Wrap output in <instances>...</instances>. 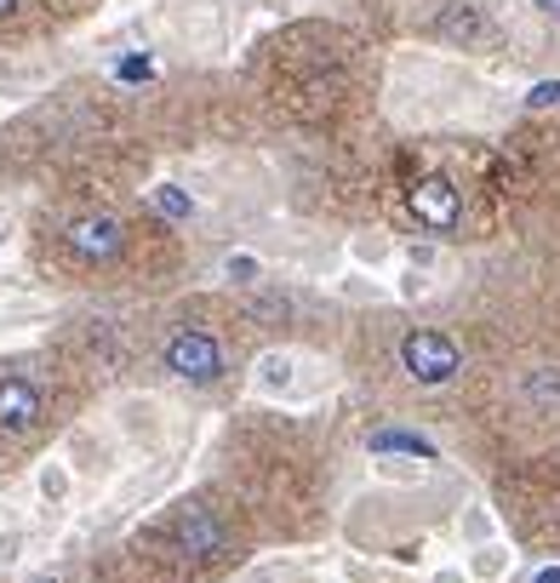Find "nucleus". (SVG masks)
I'll return each mask as SVG.
<instances>
[{"mask_svg":"<svg viewBox=\"0 0 560 583\" xmlns=\"http://www.w3.org/2000/svg\"><path fill=\"white\" fill-rule=\"evenodd\" d=\"M400 366H406L412 384L441 389V384H452V377L464 372V349H457L446 333H435V326H418V333L400 338Z\"/></svg>","mask_w":560,"mask_h":583,"instance_id":"obj_1","label":"nucleus"},{"mask_svg":"<svg viewBox=\"0 0 560 583\" xmlns=\"http://www.w3.org/2000/svg\"><path fill=\"white\" fill-rule=\"evenodd\" d=\"M120 246H126V230H120V218H109V212H92V218L69 223V252H74V258H86V264L120 258Z\"/></svg>","mask_w":560,"mask_h":583,"instance_id":"obj_3","label":"nucleus"},{"mask_svg":"<svg viewBox=\"0 0 560 583\" xmlns=\"http://www.w3.org/2000/svg\"><path fill=\"white\" fill-rule=\"evenodd\" d=\"M40 492H46V498H63V492H69V475H63V469H46V475H40Z\"/></svg>","mask_w":560,"mask_h":583,"instance_id":"obj_18","label":"nucleus"},{"mask_svg":"<svg viewBox=\"0 0 560 583\" xmlns=\"http://www.w3.org/2000/svg\"><path fill=\"white\" fill-rule=\"evenodd\" d=\"M12 7H18V0H0V18H7V12H12Z\"/></svg>","mask_w":560,"mask_h":583,"instance_id":"obj_22","label":"nucleus"},{"mask_svg":"<svg viewBox=\"0 0 560 583\" xmlns=\"http://www.w3.org/2000/svg\"><path fill=\"white\" fill-rule=\"evenodd\" d=\"M155 207H161L166 218H189V212H195V200H189V195H177L172 184H161V189H155Z\"/></svg>","mask_w":560,"mask_h":583,"instance_id":"obj_12","label":"nucleus"},{"mask_svg":"<svg viewBox=\"0 0 560 583\" xmlns=\"http://www.w3.org/2000/svg\"><path fill=\"white\" fill-rule=\"evenodd\" d=\"M161 361L172 377H184V384H218L223 377V349L212 333H200V326H177L161 349Z\"/></svg>","mask_w":560,"mask_h":583,"instance_id":"obj_2","label":"nucleus"},{"mask_svg":"<svg viewBox=\"0 0 560 583\" xmlns=\"http://www.w3.org/2000/svg\"><path fill=\"white\" fill-rule=\"evenodd\" d=\"M521 395L532 400V407L555 412V407H560V366H538V372H526V377H521Z\"/></svg>","mask_w":560,"mask_h":583,"instance_id":"obj_8","label":"nucleus"},{"mask_svg":"<svg viewBox=\"0 0 560 583\" xmlns=\"http://www.w3.org/2000/svg\"><path fill=\"white\" fill-rule=\"evenodd\" d=\"M372 452H400V458H423V464H441V446L418 435V429H372L366 435Z\"/></svg>","mask_w":560,"mask_h":583,"instance_id":"obj_7","label":"nucleus"},{"mask_svg":"<svg viewBox=\"0 0 560 583\" xmlns=\"http://www.w3.org/2000/svg\"><path fill=\"white\" fill-rule=\"evenodd\" d=\"M252 315H258V320H287V315H292V298H287V292L252 298Z\"/></svg>","mask_w":560,"mask_h":583,"instance_id":"obj_10","label":"nucleus"},{"mask_svg":"<svg viewBox=\"0 0 560 583\" xmlns=\"http://www.w3.org/2000/svg\"><path fill=\"white\" fill-rule=\"evenodd\" d=\"M532 583H560V567H538V572H532Z\"/></svg>","mask_w":560,"mask_h":583,"instance_id":"obj_20","label":"nucleus"},{"mask_svg":"<svg viewBox=\"0 0 560 583\" xmlns=\"http://www.w3.org/2000/svg\"><path fill=\"white\" fill-rule=\"evenodd\" d=\"M0 252H7V230H0Z\"/></svg>","mask_w":560,"mask_h":583,"instance_id":"obj_23","label":"nucleus"},{"mask_svg":"<svg viewBox=\"0 0 560 583\" xmlns=\"http://www.w3.org/2000/svg\"><path fill=\"white\" fill-rule=\"evenodd\" d=\"M412 218L423 223V230H457V218H464V200H457V189L446 184V177H423V184H412Z\"/></svg>","mask_w":560,"mask_h":583,"instance_id":"obj_4","label":"nucleus"},{"mask_svg":"<svg viewBox=\"0 0 560 583\" xmlns=\"http://www.w3.org/2000/svg\"><path fill=\"white\" fill-rule=\"evenodd\" d=\"M223 275H229L235 287H252V281H258V258H252V252H235V258L223 264Z\"/></svg>","mask_w":560,"mask_h":583,"instance_id":"obj_11","label":"nucleus"},{"mask_svg":"<svg viewBox=\"0 0 560 583\" xmlns=\"http://www.w3.org/2000/svg\"><path fill=\"white\" fill-rule=\"evenodd\" d=\"M40 418H46V395L30 377H7L0 384V429L7 435H30V429H40Z\"/></svg>","mask_w":560,"mask_h":583,"instance_id":"obj_5","label":"nucleus"},{"mask_svg":"<svg viewBox=\"0 0 560 583\" xmlns=\"http://www.w3.org/2000/svg\"><path fill=\"white\" fill-rule=\"evenodd\" d=\"M446 35H464V40H475V35H480V18H475L469 7H464V12H452V18H446Z\"/></svg>","mask_w":560,"mask_h":583,"instance_id":"obj_15","label":"nucleus"},{"mask_svg":"<svg viewBox=\"0 0 560 583\" xmlns=\"http://www.w3.org/2000/svg\"><path fill=\"white\" fill-rule=\"evenodd\" d=\"M538 12H549V18H560V0H532Z\"/></svg>","mask_w":560,"mask_h":583,"instance_id":"obj_21","label":"nucleus"},{"mask_svg":"<svg viewBox=\"0 0 560 583\" xmlns=\"http://www.w3.org/2000/svg\"><path fill=\"white\" fill-rule=\"evenodd\" d=\"M464 538H469L475 549L492 544V515H487V510H469V515H464Z\"/></svg>","mask_w":560,"mask_h":583,"instance_id":"obj_13","label":"nucleus"},{"mask_svg":"<svg viewBox=\"0 0 560 583\" xmlns=\"http://www.w3.org/2000/svg\"><path fill=\"white\" fill-rule=\"evenodd\" d=\"M40 583H52V578H40Z\"/></svg>","mask_w":560,"mask_h":583,"instance_id":"obj_24","label":"nucleus"},{"mask_svg":"<svg viewBox=\"0 0 560 583\" xmlns=\"http://www.w3.org/2000/svg\"><path fill=\"white\" fill-rule=\"evenodd\" d=\"M115 74H120V81H149V74H155V63H149V58H120Z\"/></svg>","mask_w":560,"mask_h":583,"instance_id":"obj_17","label":"nucleus"},{"mask_svg":"<svg viewBox=\"0 0 560 583\" xmlns=\"http://www.w3.org/2000/svg\"><path fill=\"white\" fill-rule=\"evenodd\" d=\"M560 104V81H538L526 92V109H555Z\"/></svg>","mask_w":560,"mask_h":583,"instance_id":"obj_14","label":"nucleus"},{"mask_svg":"<svg viewBox=\"0 0 560 583\" xmlns=\"http://www.w3.org/2000/svg\"><path fill=\"white\" fill-rule=\"evenodd\" d=\"M354 252H361V258H366V264H377V258H389V246H384V241H377V235H372V241H354Z\"/></svg>","mask_w":560,"mask_h":583,"instance_id":"obj_19","label":"nucleus"},{"mask_svg":"<svg viewBox=\"0 0 560 583\" xmlns=\"http://www.w3.org/2000/svg\"><path fill=\"white\" fill-rule=\"evenodd\" d=\"M287 372H292V361H287V354H275V361H264L258 384H264V389H280V384H287Z\"/></svg>","mask_w":560,"mask_h":583,"instance_id":"obj_16","label":"nucleus"},{"mask_svg":"<svg viewBox=\"0 0 560 583\" xmlns=\"http://www.w3.org/2000/svg\"><path fill=\"white\" fill-rule=\"evenodd\" d=\"M177 549L184 555H195V561H218V555L229 549V532H223V521L212 515V510H184L177 515Z\"/></svg>","mask_w":560,"mask_h":583,"instance_id":"obj_6","label":"nucleus"},{"mask_svg":"<svg viewBox=\"0 0 560 583\" xmlns=\"http://www.w3.org/2000/svg\"><path fill=\"white\" fill-rule=\"evenodd\" d=\"M509 572V549H498V544H480L475 555H469V578L475 583H498Z\"/></svg>","mask_w":560,"mask_h":583,"instance_id":"obj_9","label":"nucleus"}]
</instances>
